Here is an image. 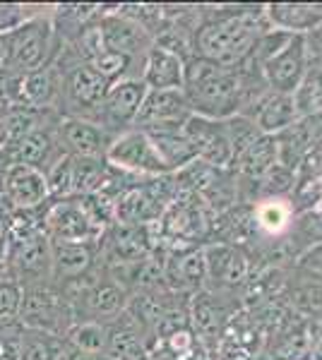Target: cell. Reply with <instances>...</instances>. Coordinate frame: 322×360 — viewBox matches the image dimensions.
Returning <instances> with one entry per match:
<instances>
[{
	"instance_id": "16",
	"label": "cell",
	"mask_w": 322,
	"mask_h": 360,
	"mask_svg": "<svg viewBox=\"0 0 322 360\" xmlns=\"http://www.w3.org/2000/svg\"><path fill=\"white\" fill-rule=\"evenodd\" d=\"M204 250L207 264V291H233L243 286L250 276V259L238 245L231 243H212Z\"/></svg>"
},
{
	"instance_id": "40",
	"label": "cell",
	"mask_w": 322,
	"mask_h": 360,
	"mask_svg": "<svg viewBox=\"0 0 322 360\" xmlns=\"http://www.w3.org/2000/svg\"><path fill=\"white\" fill-rule=\"evenodd\" d=\"M8 147V142H5V130H3V115H0V149Z\"/></svg>"
},
{
	"instance_id": "33",
	"label": "cell",
	"mask_w": 322,
	"mask_h": 360,
	"mask_svg": "<svg viewBox=\"0 0 322 360\" xmlns=\"http://www.w3.org/2000/svg\"><path fill=\"white\" fill-rule=\"evenodd\" d=\"M224 125H226L228 142H231V149H233V164H236L238 156H241L250 144H255L257 139L262 137V132L257 130V125L243 113H236V115H231V118H226Z\"/></svg>"
},
{
	"instance_id": "9",
	"label": "cell",
	"mask_w": 322,
	"mask_h": 360,
	"mask_svg": "<svg viewBox=\"0 0 322 360\" xmlns=\"http://www.w3.org/2000/svg\"><path fill=\"white\" fill-rule=\"evenodd\" d=\"M8 274L22 288L51 281V240L44 231L8 236Z\"/></svg>"
},
{
	"instance_id": "19",
	"label": "cell",
	"mask_w": 322,
	"mask_h": 360,
	"mask_svg": "<svg viewBox=\"0 0 322 360\" xmlns=\"http://www.w3.org/2000/svg\"><path fill=\"white\" fill-rule=\"evenodd\" d=\"M58 142H61L63 152L75 159H106L113 135H109L94 120L61 118L58 120Z\"/></svg>"
},
{
	"instance_id": "17",
	"label": "cell",
	"mask_w": 322,
	"mask_h": 360,
	"mask_svg": "<svg viewBox=\"0 0 322 360\" xmlns=\"http://www.w3.org/2000/svg\"><path fill=\"white\" fill-rule=\"evenodd\" d=\"M163 286L175 295L200 293L207 288V264L202 248H173L163 259Z\"/></svg>"
},
{
	"instance_id": "14",
	"label": "cell",
	"mask_w": 322,
	"mask_h": 360,
	"mask_svg": "<svg viewBox=\"0 0 322 360\" xmlns=\"http://www.w3.org/2000/svg\"><path fill=\"white\" fill-rule=\"evenodd\" d=\"M233 312H228L224 303H221L219 293L216 291H200L190 295L188 300V324L195 334L197 344L202 348V356L209 358L216 351L224 327Z\"/></svg>"
},
{
	"instance_id": "23",
	"label": "cell",
	"mask_w": 322,
	"mask_h": 360,
	"mask_svg": "<svg viewBox=\"0 0 322 360\" xmlns=\"http://www.w3.org/2000/svg\"><path fill=\"white\" fill-rule=\"evenodd\" d=\"M265 360H310L313 358V334L306 317L294 315L289 322L272 334L262 351Z\"/></svg>"
},
{
	"instance_id": "37",
	"label": "cell",
	"mask_w": 322,
	"mask_h": 360,
	"mask_svg": "<svg viewBox=\"0 0 322 360\" xmlns=\"http://www.w3.org/2000/svg\"><path fill=\"white\" fill-rule=\"evenodd\" d=\"M298 269L308 271V274L318 276L322 281V240L313 243V245L298 257Z\"/></svg>"
},
{
	"instance_id": "18",
	"label": "cell",
	"mask_w": 322,
	"mask_h": 360,
	"mask_svg": "<svg viewBox=\"0 0 322 360\" xmlns=\"http://www.w3.org/2000/svg\"><path fill=\"white\" fill-rule=\"evenodd\" d=\"M58 120L61 118L51 120L49 125L29 132L20 142L5 147V154H8L10 164L29 166V168H37V171L46 173L58 159H63L66 152H63L61 142H58Z\"/></svg>"
},
{
	"instance_id": "5",
	"label": "cell",
	"mask_w": 322,
	"mask_h": 360,
	"mask_svg": "<svg viewBox=\"0 0 322 360\" xmlns=\"http://www.w3.org/2000/svg\"><path fill=\"white\" fill-rule=\"evenodd\" d=\"M56 65L61 68L63 86H61V103L58 115L61 118H82L94 120L104 98H106L111 84L97 72L89 63L78 60L73 53L61 49L56 58Z\"/></svg>"
},
{
	"instance_id": "35",
	"label": "cell",
	"mask_w": 322,
	"mask_h": 360,
	"mask_svg": "<svg viewBox=\"0 0 322 360\" xmlns=\"http://www.w3.org/2000/svg\"><path fill=\"white\" fill-rule=\"evenodd\" d=\"M22 295H25V288L13 276L0 278V324L20 322Z\"/></svg>"
},
{
	"instance_id": "4",
	"label": "cell",
	"mask_w": 322,
	"mask_h": 360,
	"mask_svg": "<svg viewBox=\"0 0 322 360\" xmlns=\"http://www.w3.org/2000/svg\"><path fill=\"white\" fill-rule=\"evenodd\" d=\"M61 53V41L56 37L51 8H37L20 27L5 34V70L17 75H29L34 70L51 65Z\"/></svg>"
},
{
	"instance_id": "8",
	"label": "cell",
	"mask_w": 322,
	"mask_h": 360,
	"mask_svg": "<svg viewBox=\"0 0 322 360\" xmlns=\"http://www.w3.org/2000/svg\"><path fill=\"white\" fill-rule=\"evenodd\" d=\"M128 298H130V293L113 276L99 269L89 281H85L70 295L75 322H111L120 312H125Z\"/></svg>"
},
{
	"instance_id": "32",
	"label": "cell",
	"mask_w": 322,
	"mask_h": 360,
	"mask_svg": "<svg viewBox=\"0 0 322 360\" xmlns=\"http://www.w3.org/2000/svg\"><path fill=\"white\" fill-rule=\"evenodd\" d=\"M106 159H75L73 156V197L99 193L106 180Z\"/></svg>"
},
{
	"instance_id": "38",
	"label": "cell",
	"mask_w": 322,
	"mask_h": 360,
	"mask_svg": "<svg viewBox=\"0 0 322 360\" xmlns=\"http://www.w3.org/2000/svg\"><path fill=\"white\" fill-rule=\"evenodd\" d=\"M10 224H13V207L0 195V238H5L10 233Z\"/></svg>"
},
{
	"instance_id": "6",
	"label": "cell",
	"mask_w": 322,
	"mask_h": 360,
	"mask_svg": "<svg viewBox=\"0 0 322 360\" xmlns=\"http://www.w3.org/2000/svg\"><path fill=\"white\" fill-rule=\"evenodd\" d=\"M20 324L27 329H37L66 339L75 324L73 303L54 281L27 286L22 295Z\"/></svg>"
},
{
	"instance_id": "26",
	"label": "cell",
	"mask_w": 322,
	"mask_h": 360,
	"mask_svg": "<svg viewBox=\"0 0 322 360\" xmlns=\"http://www.w3.org/2000/svg\"><path fill=\"white\" fill-rule=\"evenodd\" d=\"M265 15L269 27L289 34H306L322 22V8L308 3H274L267 5Z\"/></svg>"
},
{
	"instance_id": "1",
	"label": "cell",
	"mask_w": 322,
	"mask_h": 360,
	"mask_svg": "<svg viewBox=\"0 0 322 360\" xmlns=\"http://www.w3.org/2000/svg\"><path fill=\"white\" fill-rule=\"evenodd\" d=\"M265 8H231L202 22L192 37L197 58L212 60L224 68H243L253 56L257 41L269 32Z\"/></svg>"
},
{
	"instance_id": "20",
	"label": "cell",
	"mask_w": 322,
	"mask_h": 360,
	"mask_svg": "<svg viewBox=\"0 0 322 360\" xmlns=\"http://www.w3.org/2000/svg\"><path fill=\"white\" fill-rule=\"evenodd\" d=\"M0 195L8 200V205L15 212H29V209H41L49 205V185H46V176L37 168L10 164L8 173L0 185Z\"/></svg>"
},
{
	"instance_id": "30",
	"label": "cell",
	"mask_w": 322,
	"mask_h": 360,
	"mask_svg": "<svg viewBox=\"0 0 322 360\" xmlns=\"http://www.w3.org/2000/svg\"><path fill=\"white\" fill-rule=\"evenodd\" d=\"M66 348L68 344L61 336L25 327L20 344V360H63Z\"/></svg>"
},
{
	"instance_id": "28",
	"label": "cell",
	"mask_w": 322,
	"mask_h": 360,
	"mask_svg": "<svg viewBox=\"0 0 322 360\" xmlns=\"http://www.w3.org/2000/svg\"><path fill=\"white\" fill-rule=\"evenodd\" d=\"M279 164V147H277V137L262 135L255 144H250L245 152L238 156L233 168L238 171V176L250 178L262 183V178Z\"/></svg>"
},
{
	"instance_id": "3",
	"label": "cell",
	"mask_w": 322,
	"mask_h": 360,
	"mask_svg": "<svg viewBox=\"0 0 322 360\" xmlns=\"http://www.w3.org/2000/svg\"><path fill=\"white\" fill-rule=\"evenodd\" d=\"M250 63H255L269 91L296 96L308 75V39L306 34H289L269 29L257 41Z\"/></svg>"
},
{
	"instance_id": "21",
	"label": "cell",
	"mask_w": 322,
	"mask_h": 360,
	"mask_svg": "<svg viewBox=\"0 0 322 360\" xmlns=\"http://www.w3.org/2000/svg\"><path fill=\"white\" fill-rule=\"evenodd\" d=\"M188 101L183 96V89H161L149 91L142 101L140 115L135 120V127L140 130H161V127H178L185 125L190 118Z\"/></svg>"
},
{
	"instance_id": "22",
	"label": "cell",
	"mask_w": 322,
	"mask_h": 360,
	"mask_svg": "<svg viewBox=\"0 0 322 360\" xmlns=\"http://www.w3.org/2000/svg\"><path fill=\"white\" fill-rule=\"evenodd\" d=\"M243 115H248V118L253 120L262 135L277 137L289 130V127L296 125L298 103H296V96L265 91Z\"/></svg>"
},
{
	"instance_id": "27",
	"label": "cell",
	"mask_w": 322,
	"mask_h": 360,
	"mask_svg": "<svg viewBox=\"0 0 322 360\" xmlns=\"http://www.w3.org/2000/svg\"><path fill=\"white\" fill-rule=\"evenodd\" d=\"M0 115H3V130L8 147L20 142L29 132L49 125L51 120L61 118L56 111H39V108H32L27 103H22V106H0Z\"/></svg>"
},
{
	"instance_id": "34",
	"label": "cell",
	"mask_w": 322,
	"mask_h": 360,
	"mask_svg": "<svg viewBox=\"0 0 322 360\" xmlns=\"http://www.w3.org/2000/svg\"><path fill=\"white\" fill-rule=\"evenodd\" d=\"M44 176L46 185H49L51 200H68V197H73V156L66 154L63 159H58Z\"/></svg>"
},
{
	"instance_id": "42",
	"label": "cell",
	"mask_w": 322,
	"mask_h": 360,
	"mask_svg": "<svg viewBox=\"0 0 322 360\" xmlns=\"http://www.w3.org/2000/svg\"><path fill=\"white\" fill-rule=\"evenodd\" d=\"M260 360H265V358H260Z\"/></svg>"
},
{
	"instance_id": "25",
	"label": "cell",
	"mask_w": 322,
	"mask_h": 360,
	"mask_svg": "<svg viewBox=\"0 0 322 360\" xmlns=\"http://www.w3.org/2000/svg\"><path fill=\"white\" fill-rule=\"evenodd\" d=\"M61 86H63V75L61 68L56 65V60L51 65H44L34 72L25 75L22 79V96L25 103L39 111H56L61 103Z\"/></svg>"
},
{
	"instance_id": "13",
	"label": "cell",
	"mask_w": 322,
	"mask_h": 360,
	"mask_svg": "<svg viewBox=\"0 0 322 360\" xmlns=\"http://www.w3.org/2000/svg\"><path fill=\"white\" fill-rule=\"evenodd\" d=\"M144 96H147V86L137 77L120 79V82L111 84L94 123L101 125L104 130L113 137L132 130L135 120H137V115H140V108H142Z\"/></svg>"
},
{
	"instance_id": "10",
	"label": "cell",
	"mask_w": 322,
	"mask_h": 360,
	"mask_svg": "<svg viewBox=\"0 0 322 360\" xmlns=\"http://www.w3.org/2000/svg\"><path fill=\"white\" fill-rule=\"evenodd\" d=\"M99 264V240L94 243H51V281L63 293L73 295L85 281H89Z\"/></svg>"
},
{
	"instance_id": "31",
	"label": "cell",
	"mask_w": 322,
	"mask_h": 360,
	"mask_svg": "<svg viewBox=\"0 0 322 360\" xmlns=\"http://www.w3.org/2000/svg\"><path fill=\"white\" fill-rule=\"evenodd\" d=\"M253 226L267 236H282L291 226V207L282 197L260 200L253 209Z\"/></svg>"
},
{
	"instance_id": "29",
	"label": "cell",
	"mask_w": 322,
	"mask_h": 360,
	"mask_svg": "<svg viewBox=\"0 0 322 360\" xmlns=\"http://www.w3.org/2000/svg\"><path fill=\"white\" fill-rule=\"evenodd\" d=\"M68 346L78 356H104L109 344L106 322H75L66 336Z\"/></svg>"
},
{
	"instance_id": "36",
	"label": "cell",
	"mask_w": 322,
	"mask_h": 360,
	"mask_svg": "<svg viewBox=\"0 0 322 360\" xmlns=\"http://www.w3.org/2000/svg\"><path fill=\"white\" fill-rule=\"evenodd\" d=\"M37 10H32L29 5H15V3H0V34L13 32L15 27H20L27 17H32Z\"/></svg>"
},
{
	"instance_id": "2",
	"label": "cell",
	"mask_w": 322,
	"mask_h": 360,
	"mask_svg": "<svg viewBox=\"0 0 322 360\" xmlns=\"http://www.w3.org/2000/svg\"><path fill=\"white\" fill-rule=\"evenodd\" d=\"M183 96L192 115L226 120L243 108L245 75L241 68H224L192 56L185 60Z\"/></svg>"
},
{
	"instance_id": "41",
	"label": "cell",
	"mask_w": 322,
	"mask_h": 360,
	"mask_svg": "<svg viewBox=\"0 0 322 360\" xmlns=\"http://www.w3.org/2000/svg\"><path fill=\"white\" fill-rule=\"evenodd\" d=\"M200 360H212V358H204V356H202V358H200Z\"/></svg>"
},
{
	"instance_id": "11",
	"label": "cell",
	"mask_w": 322,
	"mask_h": 360,
	"mask_svg": "<svg viewBox=\"0 0 322 360\" xmlns=\"http://www.w3.org/2000/svg\"><path fill=\"white\" fill-rule=\"evenodd\" d=\"M44 233L51 243H94L104 229L94 224L80 197L49 200L44 209Z\"/></svg>"
},
{
	"instance_id": "7",
	"label": "cell",
	"mask_w": 322,
	"mask_h": 360,
	"mask_svg": "<svg viewBox=\"0 0 322 360\" xmlns=\"http://www.w3.org/2000/svg\"><path fill=\"white\" fill-rule=\"evenodd\" d=\"M106 164L142 180L171 176L173 173L166 161L161 159L159 149L154 147L151 137L144 130H140V127H132V130L113 137V142H111L106 152Z\"/></svg>"
},
{
	"instance_id": "39",
	"label": "cell",
	"mask_w": 322,
	"mask_h": 360,
	"mask_svg": "<svg viewBox=\"0 0 322 360\" xmlns=\"http://www.w3.org/2000/svg\"><path fill=\"white\" fill-rule=\"evenodd\" d=\"M68 344V341H66ZM63 360H106L104 356H78V353L73 351V348H66V356H63Z\"/></svg>"
},
{
	"instance_id": "24",
	"label": "cell",
	"mask_w": 322,
	"mask_h": 360,
	"mask_svg": "<svg viewBox=\"0 0 322 360\" xmlns=\"http://www.w3.org/2000/svg\"><path fill=\"white\" fill-rule=\"evenodd\" d=\"M183 75H185V60L173 51L163 49L154 44L147 51L140 68V79L149 91L161 89H183Z\"/></svg>"
},
{
	"instance_id": "12",
	"label": "cell",
	"mask_w": 322,
	"mask_h": 360,
	"mask_svg": "<svg viewBox=\"0 0 322 360\" xmlns=\"http://www.w3.org/2000/svg\"><path fill=\"white\" fill-rule=\"evenodd\" d=\"M97 27L101 34L104 51L128 56L137 65V70L142 68L144 56L154 46V37L142 27V22L132 20L130 15L120 10V13H101Z\"/></svg>"
},
{
	"instance_id": "15",
	"label": "cell",
	"mask_w": 322,
	"mask_h": 360,
	"mask_svg": "<svg viewBox=\"0 0 322 360\" xmlns=\"http://www.w3.org/2000/svg\"><path fill=\"white\" fill-rule=\"evenodd\" d=\"M183 132L192 144V149H195V156L200 164L219 168V171H226L228 166H233V149L231 142H228L224 120L190 115L183 125Z\"/></svg>"
}]
</instances>
